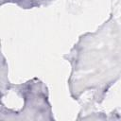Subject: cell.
I'll list each match as a JSON object with an SVG mask.
<instances>
[]
</instances>
